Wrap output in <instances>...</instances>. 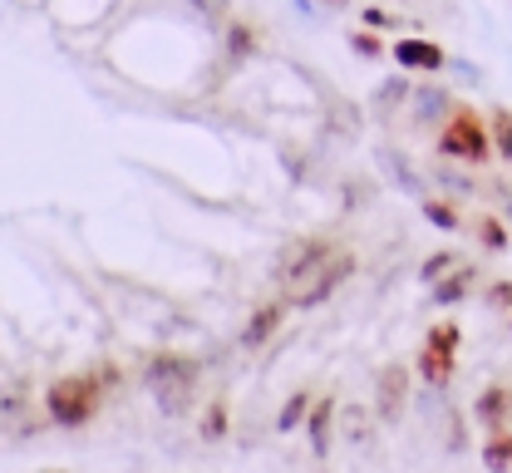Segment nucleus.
<instances>
[{
  "label": "nucleus",
  "instance_id": "nucleus-13",
  "mask_svg": "<svg viewBox=\"0 0 512 473\" xmlns=\"http://www.w3.org/2000/svg\"><path fill=\"white\" fill-rule=\"evenodd\" d=\"M473 286H478V267L458 262V267L448 271V276H439V281L429 286V296H434V306H458V301H463Z\"/></svg>",
  "mask_w": 512,
  "mask_h": 473
},
{
  "label": "nucleus",
  "instance_id": "nucleus-32",
  "mask_svg": "<svg viewBox=\"0 0 512 473\" xmlns=\"http://www.w3.org/2000/svg\"><path fill=\"white\" fill-rule=\"evenodd\" d=\"M320 5H345V0H320Z\"/></svg>",
  "mask_w": 512,
  "mask_h": 473
},
{
  "label": "nucleus",
  "instance_id": "nucleus-33",
  "mask_svg": "<svg viewBox=\"0 0 512 473\" xmlns=\"http://www.w3.org/2000/svg\"><path fill=\"white\" fill-rule=\"evenodd\" d=\"M508 212H512V198H508Z\"/></svg>",
  "mask_w": 512,
  "mask_h": 473
},
{
  "label": "nucleus",
  "instance_id": "nucleus-27",
  "mask_svg": "<svg viewBox=\"0 0 512 473\" xmlns=\"http://www.w3.org/2000/svg\"><path fill=\"white\" fill-rule=\"evenodd\" d=\"M429 345H444V350H458L463 345V331H458V321H439V326H429Z\"/></svg>",
  "mask_w": 512,
  "mask_h": 473
},
{
  "label": "nucleus",
  "instance_id": "nucleus-19",
  "mask_svg": "<svg viewBox=\"0 0 512 473\" xmlns=\"http://www.w3.org/2000/svg\"><path fill=\"white\" fill-rule=\"evenodd\" d=\"M311 405H316V395H311V390H296V395L281 405V414H276V434H296V429H306Z\"/></svg>",
  "mask_w": 512,
  "mask_h": 473
},
{
  "label": "nucleus",
  "instance_id": "nucleus-6",
  "mask_svg": "<svg viewBox=\"0 0 512 473\" xmlns=\"http://www.w3.org/2000/svg\"><path fill=\"white\" fill-rule=\"evenodd\" d=\"M330 252H335V242H330V237H306V242H291V247L276 257V271H271V276H276V286H286V291H291V286H296V281H306V276H311V271L330 257Z\"/></svg>",
  "mask_w": 512,
  "mask_h": 473
},
{
  "label": "nucleus",
  "instance_id": "nucleus-9",
  "mask_svg": "<svg viewBox=\"0 0 512 473\" xmlns=\"http://www.w3.org/2000/svg\"><path fill=\"white\" fill-rule=\"evenodd\" d=\"M291 316V301H266V306H256L252 321L242 326V350H261L266 340L281 331V321Z\"/></svg>",
  "mask_w": 512,
  "mask_h": 473
},
{
  "label": "nucleus",
  "instance_id": "nucleus-5",
  "mask_svg": "<svg viewBox=\"0 0 512 473\" xmlns=\"http://www.w3.org/2000/svg\"><path fill=\"white\" fill-rule=\"evenodd\" d=\"M409 395H414V370L404 360H384L380 375H375V419L380 424H404L409 414Z\"/></svg>",
  "mask_w": 512,
  "mask_h": 473
},
{
  "label": "nucleus",
  "instance_id": "nucleus-1",
  "mask_svg": "<svg viewBox=\"0 0 512 473\" xmlns=\"http://www.w3.org/2000/svg\"><path fill=\"white\" fill-rule=\"evenodd\" d=\"M143 385L153 395V405L163 409L168 419H178L197 395V360L178 355V350H158L148 365H143Z\"/></svg>",
  "mask_w": 512,
  "mask_h": 473
},
{
  "label": "nucleus",
  "instance_id": "nucleus-20",
  "mask_svg": "<svg viewBox=\"0 0 512 473\" xmlns=\"http://www.w3.org/2000/svg\"><path fill=\"white\" fill-rule=\"evenodd\" d=\"M370 419H375V409L340 405V424H345V439H350L355 449H365V444H370ZM375 424H380V419H375Z\"/></svg>",
  "mask_w": 512,
  "mask_h": 473
},
{
  "label": "nucleus",
  "instance_id": "nucleus-22",
  "mask_svg": "<svg viewBox=\"0 0 512 473\" xmlns=\"http://www.w3.org/2000/svg\"><path fill=\"white\" fill-rule=\"evenodd\" d=\"M350 50H355L360 60H375V65H380L384 55H389V45H384L380 35H375V25H360V30H350Z\"/></svg>",
  "mask_w": 512,
  "mask_h": 473
},
{
  "label": "nucleus",
  "instance_id": "nucleus-15",
  "mask_svg": "<svg viewBox=\"0 0 512 473\" xmlns=\"http://www.w3.org/2000/svg\"><path fill=\"white\" fill-rule=\"evenodd\" d=\"M508 409H512V390H508V385H488V390L478 395L473 414H478V424H483V429H498V424H508Z\"/></svg>",
  "mask_w": 512,
  "mask_h": 473
},
{
  "label": "nucleus",
  "instance_id": "nucleus-21",
  "mask_svg": "<svg viewBox=\"0 0 512 473\" xmlns=\"http://www.w3.org/2000/svg\"><path fill=\"white\" fill-rule=\"evenodd\" d=\"M488 134H493V148H498V158L512 163V109H488Z\"/></svg>",
  "mask_w": 512,
  "mask_h": 473
},
{
  "label": "nucleus",
  "instance_id": "nucleus-23",
  "mask_svg": "<svg viewBox=\"0 0 512 473\" xmlns=\"http://www.w3.org/2000/svg\"><path fill=\"white\" fill-rule=\"evenodd\" d=\"M473 232H478V242H483L488 252H508V247H512L508 227H503L498 217H478V222H473Z\"/></svg>",
  "mask_w": 512,
  "mask_h": 473
},
{
  "label": "nucleus",
  "instance_id": "nucleus-10",
  "mask_svg": "<svg viewBox=\"0 0 512 473\" xmlns=\"http://www.w3.org/2000/svg\"><path fill=\"white\" fill-rule=\"evenodd\" d=\"M453 365H458V350H444V345H429V340H424V350H419V380H424L429 390H448Z\"/></svg>",
  "mask_w": 512,
  "mask_h": 473
},
{
  "label": "nucleus",
  "instance_id": "nucleus-16",
  "mask_svg": "<svg viewBox=\"0 0 512 473\" xmlns=\"http://www.w3.org/2000/svg\"><path fill=\"white\" fill-rule=\"evenodd\" d=\"M227 424H232V405H227V395H212L207 409H202L197 439H202V444H222V439H227Z\"/></svg>",
  "mask_w": 512,
  "mask_h": 473
},
{
  "label": "nucleus",
  "instance_id": "nucleus-11",
  "mask_svg": "<svg viewBox=\"0 0 512 473\" xmlns=\"http://www.w3.org/2000/svg\"><path fill=\"white\" fill-rule=\"evenodd\" d=\"M306 434H311V454H316V459H330V449H335V400H316V405H311Z\"/></svg>",
  "mask_w": 512,
  "mask_h": 473
},
{
  "label": "nucleus",
  "instance_id": "nucleus-3",
  "mask_svg": "<svg viewBox=\"0 0 512 473\" xmlns=\"http://www.w3.org/2000/svg\"><path fill=\"white\" fill-rule=\"evenodd\" d=\"M498 148H493V134H488V119H478V109L458 104L439 129V158H453V163H488Z\"/></svg>",
  "mask_w": 512,
  "mask_h": 473
},
{
  "label": "nucleus",
  "instance_id": "nucleus-4",
  "mask_svg": "<svg viewBox=\"0 0 512 473\" xmlns=\"http://www.w3.org/2000/svg\"><path fill=\"white\" fill-rule=\"evenodd\" d=\"M350 276H355V252H340V247H335V252H330V257H325V262H320L306 281H296V286L286 291V301H291V311L325 306V301H330V296L350 281Z\"/></svg>",
  "mask_w": 512,
  "mask_h": 473
},
{
  "label": "nucleus",
  "instance_id": "nucleus-17",
  "mask_svg": "<svg viewBox=\"0 0 512 473\" xmlns=\"http://www.w3.org/2000/svg\"><path fill=\"white\" fill-rule=\"evenodd\" d=\"M409 94H414V84H409V69H404V74H389L380 89L370 94V109H375L380 119H389V114H394V109H399Z\"/></svg>",
  "mask_w": 512,
  "mask_h": 473
},
{
  "label": "nucleus",
  "instance_id": "nucleus-2",
  "mask_svg": "<svg viewBox=\"0 0 512 473\" xmlns=\"http://www.w3.org/2000/svg\"><path fill=\"white\" fill-rule=\"evenodd\" d=\"M104 409V380L99 375H60L45 390V414L64 429H84Z\"/></svg>",
  "mask_w": 512,
  "mask_h": 473
},
{
  "label": "nucleus",
  "instance_id": "nucleus-7",
  "mask_svg": "<svg viewBox=\"0 0 512 473\" xmlns=\"http://www.w3.org/2000/svg\"><path fill=\"white\" fill-rule=\"evenodd\" d=\"M389 55H394V65L409 69V74H439V69L448 65L444 45H434V40H424V35H399Z\"/></svg>",
  "mask_w": 512,
  "mask_h": 473
},
{
  "label": "nucleus",
  "instance_id": "nucleus-14",
  "mask_svg": "<svg viewBox=\"0 0 512 473\" xmlns=\"http://www.w3.org/2000/svg\"><path fill=\"white\" fill-rule=\"evenodd\" d=\"M222 50H227L232 65H242V60H252L256 50H261V35H256L247 20H227V30H222Z\"/></svg>",
  "mask_w": 512,
  "mask_h": 473
},
{
  "label": "nucleus",
  "instance_id": "nucleus-12",
  "mask_svg": "<svg viewBox=\"0 0 512 473\" xmlns=\"http://www.w3.org/2000/svg\"><path fill=\"white\" fill-rule=\"evenodd\" d=\"M380 168L389 173V178H394V183H399V193H404V198H414V203H419V198H429V193H424V178H419V168H414V163H409L399 148H380Z\"/></svg>",
  "mask_w": 512,
  "mask_h": 473
},
{
  "label": "nucleus",
  "instance_id": "nucleus-18",
  "mask_svg": "<svg viewBox=\"0 0 512 473\" xmlns=\"http://www.w3.org/2000/svg\"><path fill=\"white\" fill-rule=\"evenodd\" d=\"M478 459H483V469H512V429L508 424L488 429V439H483Z\"/></svg>",
  "mask_w": 512,
  "mask_h": 473
},
{
  "label": "nucleus",
  "instance_id": "nucleus-28",
  "mask_svg": "<svg viewBox=\"0 0 512 473\" xmlns=\"http://www.w3.org/2000/svg\"><path fill=\"white\" fill-rule=\"evenodd\" d=\"M483 301H488L493 311H512V281H493V286L483 291Z\"/></svg>",
  "mask_w": 512,
  "mask_h": 473
},
{
  "label": "nucleus",
  "instance_id": "nucleus-24",
  "mask_svg": "<svg viewBox=\"0 0 512 473\" xmlns=\"http://www.w3.org/2000/svg\"><path fill=\"white\" fill-rule=\"evenodd\" d=\"M419 212L434 222V227H444V232H458V207L439 203V198H419Z\"/></svg>",
  "mask_w": 512,
  "mask_h": 473
},
{
  "label": "nucleus",
  "instance_id": "nucleus-8",
  "mask_svg": "<svg viewBox=\"0 0 512 473\" xmlns=\"http://www.w3.org/2000/svg\"><path fill=\"white\" fill-rule=\"evenodd\" d=\"M453 109L458 104H453V94L444 84H414V94H409V114H414L419 129H444V119Z\"/></svg>",
  "mask_w": 512,
  "mask_h": 473
},
{
  "label": "nucleus",
  "instance_id": "nucleus-31",
  "mask_svg": "<svg viewBox=\"0 0 512 473\" xmlns=\"http://www.w3.org/2000/svg\"><path fill=\"white\" fill-rule=\"evenodd\" d=\"M468 449V434H463V419H453V434H448V454H463Z\"/></svg>",
  "mask_w": 512,
  "mask_h": 473
},
{
  "label": "nucleus",
  "instance_id": "nucleus-26",
  "mask_svg": "<svg viewBox=\"0 0 512 473\" xmlns=\"http://www.w3.org/2000/svg\"><path fill=\"white\" fill-rule=\"evenodd\" d=\"M434 178L444 183L448 193H458V198H468V193H478V188H473V183H468L463 173H453V158H444V163H439V173H434Z\"/></svg>",
  "mask_w": 512,
  "mask_h": 473
},
{
  "label": "nucleus",
  "instance_id": "nucleus-30",
  "mask_svg": "<svg viewBox=\"0 0 512 473\" xmlns=\"http://www.w3.org/2000/svg\"><path fill=\"white\" fill-rule=\"evenodd\" d=\"M197 15H207V20H227L232 15V0H188Z\"/></svg>",
  "mask_w": 512,
  "mask_h": 473
},
{
  "label": "nucleus",
  "instance_id": "nucleus-25",
  "mask_svg": "<svg viewBox=\"0 0 512 473\" xmlns=\"http://www.w3.org/2000/svg\"><path fill=\"white\" fill-rule=\"evenodd\" d=\"M453 267H458V252H434V257H424V262H419V281H424V286H434V281L448 276Z\"/></svg>",
  "mask_w": 512,
  "mask_h": 473
},
{
  "label": "nucleus",
  "instance_id": "nucleus-34",
  "mask_svg": "<svg viewBox=\"0 0 512 473\" xmlns=\"http://www.w3.org/2000/svg\"><path fill=\"white\" fill-rule=\"evenodd\" d=\"M508 331H512V321H508Z\"/></svg>",
  "mask_w": 512,
  "mask_h": 473
},
{
  "label": "nucleus",
  "instance_id": "nucleus-29",
  "mask_svg": "<svg viewBox=\"0 0 512 473\" xmlns=\"http://www.w3.org/2000/svg\"><path fill=\"white\" fill-rule=\"evenodd\" d=\"M365 25H375V30H399L404 20H399V15H389L384 5H365Z\"/></svg>",
  "mask_w": 512,
  "mask_h": 473
}]
</instances>
